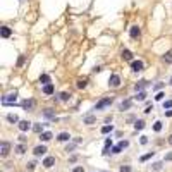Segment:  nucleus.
Returning <instances> with one entry per match:
<instances>
[{
  "label": "nucleus",
  "mask_w": 172,
  "mask_h": 172,
  "mask_svg": "<svg viewBox=\"0 0 172 172\" xmlns=\"http://www.w3.org/2000/svg\"><path fill=\"white\" fill-rule=\"evenodd\" d=\"M83 122H84L86 126H91V124L97 122V117H95V115H90V114H88V115H84V117H83Z\"/></svg>",
  "instance_id": "4468645a"
},
{
  "label": "nucleus",
  "mask_w": 172,
  "mask_h": 172,
  "mask_svg": "<svg viewBox=\"0 0 172 172\" xmlns=\"http://www.w3.org/2000/svg\"><path fill=\"white\" fill-rule=\"evenodd\" d=\"M148 143V138L146 136H141V145H146Z\"/></svg>",
  "instance_id": "a18cd8bd"
},
{
  "label": "nucleus",
  "mask_w": 172,
  "mask_h": 172,
  "mask_svg": "<svg viewBox=\"0 0 172 172\" xmlns=\"http://www.w3.org/2000/svg\"><path fill=\"white\" fill-rule=\"evenodd\" d=\"M119 145L122 146V148H127V146H129V141H127V140H122L121 143H119Z\"/></svg>",
  "instance_id": "4c0bfd02"
},
{
  "label": "nucleus",
  "mask_w": 172,
  "mask_h": 172,
  "mask_svg": "<svg viewBox=\"0 0 172 172\" xmlns=\"http://www.w3.org/2000/svg\"><path fill=\"white\" fill-rule=\"evenodd\" d=\"M17 98V91H12L9 93V95H5V97H2V103L4 105H9V103H14Z\"/></svg>",
  "instance_id": "39448f33"
},
{
  "label": "nucleus",
  "mask_w": 172,
  "mask_h": 172,
  "mask_svg": "<svg viewBox=\"0 0 172 172\" xmlns=\"http://www.w3.org/2000/svg\"><path fill=\"white\" fill-rule=\"evenodd\" d=\"M134 98L138 100V102H143V100L146 98V91H138V95H136Z\"/></svg>",
  "instance_id": "c85d7f7f"
},
{
  "label": "nucleus",
  "mask_w": 172,
  "mask_h": 172,
  "mask_svg": "<svg viewBox=\"0 0 172 172\" xmlns=\"http://www.w3.org/2000/svg\"><path fill=\"white\" fill-rule=\"evenodd\" d=\"M112 103H114V97H105V98H102L100 102H97V105L93 107V110H103V108L110 107Z\"/></svg>",
  "instance_id": "f257e3e1"
},
{
  "label": "nucleus",
  "mask_w": 172,
  "mask_h": 172,
  "mask_svg": "<svg viewBox=\"0 0 172 172\" xmlns=\"http://www.w3.org/2000/svg\"><path fill=\"white\" fill-rule=\"evenodd\" d=\"M148 86V81H145V79H141V81H138L134 84V90L136 91H143V88H146Z\"/></svg>",
  "instance_id": "2eb2a0df"
},
{
  "label": "nucleus",
  "mask_w": 172,
  "mask_h": 172,
  "mask_svg": "<svg viewBox=\"0 0 172 172\" xmlns=\"http://www.w3.org/2000/svg\"><path fill=\"white\" fill-rule=\"evenodd\" d=\"M164 88V83H158V84H155V90H162Z\"/></svg>",
  "instance_id": "49530a36"
},
{
  "label": "nucleus",
  "mask_w": 172,
  "mask_h": 172,
  "mask_svg": "<svg viewBox=\"0 0 172 172\" xmlns=\"http://www.w3.org/2000/svg\"><path fill=\"white\" fill-rule=\"evenodd\" d=\"M153 131H155V133H160L162 131V122L160 121H157V122L153 124Z\"/></svg>",
  "instance_id": "c756f323"
},
{
  "label": "nucleus",
  "mask_w": 172,
  "mask_h": 172,
  "mask_svg": "<svg viewBox=\"0 0 172 172\" xmlns=\"http://www.w3.org/2000/svg\"><path fill=\"white\" fill-rule=\"evenodd\" d=\"M131 107H133V100H124V102L119 105V110H121V112H126V110H129Z\"/></svg>",
  "instance_id": "f8f14e48"
},
{
  "label": "nucleus",
  "mask_w": 172,
  "mask_h": 172,
  "mask_svg": "<svg viewBox=\"0 0 172 172\" xmlns=\"http://www.w3.org/2000/svg\"><path fill=\"white\" fill-rule=\"evenodd\" d=\"M121 150H122V146L117 145V146H114V148H112V153H115V155H117V153H121Z\"/></svg>",
  "instance_id": "f704fd0d"
},
{
  "label": "nucleus",
  "mask_w": 172,
  "mask_h": 172,
  "mask_svg": "<svg viewBox=\"0 0 172 172\" xmlns=\"http://www.w3.org/2000/svg\"><path fill=\"white\" fill-rule=\"evenodd\" d=\"M19 141H21V143H26V136H19Z\"/></svg>",
  "instance_id": "8fccbe9b"
},
{
  "label": "nucleus",
  "mask_w": 172,
  "mask_h": 172,
  "mask_svg": "<svg viewBox=\"0 0 172 172\" xmlns=\"http://www.w3.org/2000/svg\"><path fill=\"white\" fill-rule=\"evenodd\" d=\"M143 69H145V64H143L141 60H133V62H131V71H133V72H141Z\"/></svg>",
  "instance_id": "423d86ee"
},
{
  "label": "nucleus",
  "mask_w": 172,
  "mask_h": 172,
  "mask_svg": "<svg viewBox=\"0 0 172 172\" xmlns=\"http://www.w3.org/2000/svg\"><path fill=\"white\" fill-rule=\"evenodd\" d=\"M52 138H54V134H52L50 131H45V133H41V134H40V140H41V141H50Z\"/></svg>",
  "instance_id": "aec40b11"
},
{
  "label": "nucleus",
  "mask_w": 172,
  "mask_h": 172,
  "mask_svg": "<svg viewBox=\"0 0 172 172\" xmlns=\"http://www.w3.org/2000/svg\"><path fill=\"white\" fill-rule=\"evenodd\" d=\"M151 110H153V105H148V107L145 108V114H150Z\"/></svg>",
  "instance_id": "c03bdc74"
},
{
  "label": "nucleus",
  "mask_w": 172,
  "mask_h": 172,
  "mask_svg": "<svg viewBox=\"0 0 172 172\" xmlns=\"http://www.w3.org/2000/svg\"><path fill=\"white\" fill-rule=\"evenodd\" d=\"M31 124H33V122H29V121H19V124H17V127H19V131H22V133H26V131H29V129L33 127Z\"/></svg>",
  "instance_id": "6e6552de"
},
{
  "label": "nucleus",
  "mask_w": 172,
  "mask_h": 172,
  "mask_svg": "<svg viewBox=\"0 0 172 172\" xmlns=\"http://www.w3.org/2000/svg\"><path fill=\"white\" fill-rule=\"evenodd\" d=\"M0 33H2V38H9L12 35V29L9 26H2V29H0Z\"/></svg>",
  "instance_id": "dca6fc26"
},
{
  "label": "nucleus",
  "mask_w": 172,
  "mask_h": 172,
  "mask_svg": "<svg viewBox=\"0 0 172 172\" xmlns=\"http://www.w3.org/2000/svg\"><path fill=\"white\" fill-rule=\"evenodd\" d=\"M21 105H22V108H24L26 112H33V108H35V100H33V98H26Z\"/></svg>",
  "instance_id": "0eeeda50"
},
{
  "label": "nucleus",
  "mask_w": 172,
  "mask_h": 172,
  "mask_svg": "<svg viewBox=\"0 0 172 172\" xmlns=\"http://www.w3.org/2000/svg\"><path fill=\"white\" fill-rule=\"evenodd\" d=\"M153 155H155V151H150V153H146V155H143V157H141V162H146L148 158H151Z\"/></svg>",
  "instance_id": "2f4dec72"
},
{
  "label": "nucleus",
  "mask_w": 172,
  "mask_h": 172,
  "mask_svg": "<svg viewBox=\"0 0 172 172\" xmlns=\"http://www.w3.org/2000/svg\"><path fill=\"white\" fill-rule=\"evenodd\" d=\"M151 169H153V170H162V162H155V164L151 165Z\"/></svg>",
  "instance_id": "473e14b6"
},
{
  "label": "nucleus",
  "mask_w": 172,
  "mask_h": 172,
  "mask_svg": "<svg viewBox=\"0 0 172 172\" xmlns=\"http://www.w3.org/2000/svg\"><path fill=\"white\" fill-rule=\"evenodd\" d=\"M169 83H170V84H172V78H170V81H169Z\"/></svg>",
  "instance_id": "864d4df0"
},
{
  "label": "nucleus",
  "mask_w": 172,
  "mask_h": 172,
  "mask_svg": "<svg viewBox=\"0 0 172 172\" xmlns=\"http://www.w3.org/2000/svg\"><path fill=\"white\" fill-rule=\"evenodd\" d=\"M121 83H122V81H121V76L119 74H110V78H108V88H114V90H115V88L121 86Z\"/></svg>",
  "instance_id": "f03ea898"
},
{
  "label": "nucleus",
  "mask_w": 172,
  "mask_h": 172,
  "mask_svg": "<svg viewBox=\"0 0 172 172\" xmlns=\"http://www.w3.org/2000/svg\"><path fill=\"white\" fill-rule=\"evenodd\" d=\"M71 97H72V95H71V93H67V91H62V93L59 95V98L62 100V102H69Z\"/></svg>",
  "instance_id": "b1692460"
},
{
  "label": "nucleus",
  "mask_w": 172,
  "mask_h": 172,
  "mask_svg": "<svg viewBox=\"0 0 172 172\" xmlns=\"http://www.w3.org/2000/svg\"><path fill=\"white\" fill-rule=\"evenodd\" d=\"M134 129H136V131L145 129V121H143V119H140V121H134Z\"/></svg>",
  "instance_id": "4be33fe9"
},
{
  "label": "nucleus",
  "mask_w": 172,
  "mask_h": 172,
  "mask_svg": "<svg viewBox=\"0 0 172 172\" xmlns=\"http://www.w3.org/2000/svg\"><path fill=\"white\" fill-rule=\"evenodd\" d=\"M71 140V134L69 133H60L59 136H57V141H60V143H65V141Z\"/></svg>",
  "instance_id": "a211bd4d"
},
{
  "label": "nucleus",
  "mask_w": 172,
  "mask_h": 172,
  "mask_svg": "<svg viewBox=\"0 0 172 172\" xmlns=\"http://www.w3.org/2000/svg\"><path fill=\"white\" fill-rule=\"evenodd\" d=\"M129 36L133 38V40H138V38L141 36V29L138 24H133V26L129 28Z\"/></svg>",
  "instance_id": "20e7f679"
},
{
  "label": "nucleus",
  "mask_w": 172,
  "mask_h": 172,
  "mask_svg": "<svg viewBox=\"0 0 172 172\" xmlns=\"http://www.w3.org/2000/svg\"><path fill=\"white\" fill-rule=\"evenodd\" d=\"M169 145H172V134L169 136Z\"/></svg>",
  "instance_id": "3c124183"
},
{
  "label": "nucleus",
  "mask_w": 172,
  "mask_h": 172,
  "mask_svg": "<svg viewBox=\"0 0 172 172\" xmlns=\"http://www.w3.org/2000/svg\"><path fill=\"white\" fill-rule=\"evenodd\" d=\"M121 57H122V60H126V62H133V52L127 48H124L122 52H121Z\"/></svg>",
  "instance_id": "1a4fd4ad"
},
{
  "label": "nucleus",
  "mask_w": 172,
  "mask_h": 172,
  "mask_svg": "<svg viewBox=\"0 0 172 172\" xmlns=\"http://www.w3.org/2000/svg\"><path fill=\"white\" fill-rule=\"evenodd\" d=\"M112 146V140H105V146H103V155L108 153V148Z\"/></svg>",
  "instance_id": "bb28decb"
},
{
  "label": "nucleus",
  "mask_w": 172,
  "mask_h": 172,
  "mask_svg": "<svg viewBox=\"0 0 172 172\" xmlns=\"http://www.w3.org/2000/svg\"><path fill=\"white\" fill-rule=\"evenodd\" d=\"M74 148H76V143H74V145H67V148H65V151L69 153V151H72V150H74Z\"/></svg>",
  "instance_id": "ea45409f"
},
{
  "label": "nucleus",
  "mask_w": 172,
  "mask_h": 172,
  "mask_svg": "<svg viewBox=\"0 0 172 172\" xmlns=\"http://www.w3.org/2000/svg\"><path fill=\"white\" fill-rule=\"evenodd\" d=\"M164 108H172V100H167V102H164Z\"/></svg>",
  "instance_id": "e433bc0d"
},
{
  "label": "nucleus",
  "mask_w": 172,
  "mask_h": 172,
  "mask_svg": "<svg viewBox=\"0 0 172 172\" xmlns=\"http://www.w3.org/2000/svg\"><path fill=\"white\" fill-rule=\"evenodd\" d=\"M19 2H21V4H22V2H26V0H19Z\"/></svg>",
  "instance_id": "603ef678"
},
{
  "label": "nucleus",
  "mask_w": 172,
  "mask_h": 172,
  "mask_svg": "<svg viewBox=\"0 0 172 172\" xmlns=\"http://www.w3.org/2000/svg\"><path fill=\"white\" fill-rule=\"evenodd\" d=\"M165 117H172V108H169V110L165 112Z\"/></svg>",
  "instance_id": "de8ad7c7"
},
{
  "label": "nucleus",
  "mask_w": 172,
  "mask_h": 172,
  "mask_svg": "<svg viewBox=\"0 0 172 172\" xmlns=\"http://www.w3.org/2000/svg\"><path fill=\"white\" fill-rule=\"evenodd\" d=\"M102 172H108V170H102Z\"/></svg>",
  "instance_id": "5fc2aeb1"
},
{
  "label": "nucleus",
  "mask_w": 172,
  "mask_h": 172,
  "mask_svg": "<svg viewBox=\"0 0 172 172\" xmlns=\"http://www.w3.org/2000/svg\"><path fill=\"white\" fill-rule=\"evenodd\" d=\"M54 164H55V157H47V158L43 160V167H45V169H52Z\"/></svg>",
  "instance_id": "ddd939ff"
},
{
  "label": "nucleus",
  "mask_w": 172,
  "mask_h": 172,
  "mask_svg": "<svg viewBox=\"0 0 172 172\" xmlns=\"http://www.w3.org/2000/svg\"><path fill=\"white\" fill-rule=\"evenodd\" d=\"M162 60H164L165 64H172V48L169 50V52H165V55L162 57Z\"/></svg>",
  "instance_id": "412c9836"
},
{
  "label": "nucleus",
  "mask_w": 172,
  "mask_h": 172,
  "mask_svg": "<svg viewBox=\"0 0 172 172\" xmlns=\"http://www.w3.org/2000/svg\"><path fill=\"white\" fill-rule=\"evenodd\" d=\"M43 115L45 117H48V119H55V114L52 108H43Z\"/></svg>",
  "instance_id": "5701e85b"
},
{
  "label": "nucleus",
  "mask_w": 172,
  "mask_h": 172,
  "mask_svg": "<svg viewBox=\"0 0 172 172\" xmlns=\"http://www.w3.org/2000/svg\"><path fill=\"white\" fill-rule=\"evenodd\" d=\"M35 165H36L35 162H29V164H28V170H29V172H31V170H35Z\"/></svg>",
  "instance_id": "58836bf2"
},
{
  "label": "nucleus",
  "mask_w": 172,
  "mask_h": 172,
  "mask_svg": "<svg viewBox=\"0 0 172 172\" xmlns=\"http://www.w3.org/2000/svg\"><path fill=\"white\" fill-rule=\"evenodd\" d=\"M105 122H112V115H107V117H105Z\"/></svg>",
  "instance_id": "09e8293b"
},
{
  "label": "nucleus",
  "mask_w": 172,
  "mask_h": 172,
  "mask_svg": "<svg viewBox=\"0 0 172 172\" xmlns=\"http://www.w3.org/2000/svg\"><path fill=\"white\" fill-rule=\"evenodd\" d=\"M164 160H165V162H172V151H170V153H167Z\"/></svg>",
  "instance_id": "a19ab883"
},
{
  "label": "nucleus",
  "mask_w": 172,
  "mask_h": 172,
  "mask_svg": "<svg viewBox=\"0 0 172 172\" xmlns=\"http://www.w3.org/2000/svg\"><path fill=\"white\" fill-rule=\"evenodd\" d=\"M16 151L19 153V155H22V153L26 151V145H24V143H21V145H17V146H16Z\"/></svg>",
  "instance_id": "cd10ccee"
},
{
  "label": "nucleus",
  "mask_w": 172,
  "mask_h": 172,
  "mask_svg": "<svg viewBox=\"0 0 172 172\" xmlns=\"http://www.w3.org/2000/svg\"><path fill=\"white\" fill-rule=\"evenodd\" d=\"M76 86H78L79 90H84L86 86H88V78H81V79H78V83H76Z\"/></svg>",
  "instance_id": "f3484780"
},
{
  "label": "nucleus",
  "mask_w": 172,
  "mask_h": 172,
  "mask_svg": "<svg viewBox=\"0 0 172 172\" xmlns=\"http://www.w3.org/2000/svg\"><path fill=\"white\" fill-rule=\"evenodd\" d=\"M164 97H165L164 93H158V95H157V97H155V100H158V102H160V100H164Z\"/></svg>",
  "instance_id": "37998d69"
},
{
  "label": "nucleus",
  "mask_w": 172,
  "mask_h": 172,
  "mask_svg": "<svg viewBox=\"0 0 172 172\" xmlns=\"http://www.w3.org/2000/svg\"><path fill=\"white\" fill-rule=\"evenodd\" d=\"M33 131L38 133V134H41V126H40V124H35V126H33Z\"/></svg>",
  "instance_id": "72a5a7b5"
},
{
  "label": "nucleus",
  "mask_w": 172,
  "mask_h": 172,
  "mask_svg": "<svg viewBox=\"0 0 172 172\" xmlns=\"http://www.w3.org/2000/svg\"><path fill=\"white\" fill-rule=\"evenodd\" d=\"M9 153H11V143L9 141H2L0 143V155L5 158V157H9Z\"/></svg>",
  "instance_id": "7ed1b4c3"
},
{
  "label": "nucleus",
  "mask_w": 172,
  "mask_h": 172,
  "mask_svg": "<svg viewBox=\"0 0 172 172\" xmlns=\"http://www.w3.org/2000/svg\"><path fill=\"white\" fill-rule=\"evenodd\" d=\"M112 131H114V126L112 124H107V126L102 127V134H108V133H112Z\"/></svg>",
  "instance_id": "393cba45"
},
{
  "label": "nucleus",
  "mask_w": 172,
  "mask_h": 172,
  "mask_svg": "<svg viewBox=\"0 0 172 172\" xmlns=\"http://www.w3.org/2000/svg\"><path fill=\"white\" fill-rule=\"evenodd\" d=\"M91 71H93V72H100V71H102V65H95Z\"/></svg>",
  "instance_id": "79ce46f5"
},
{
  "label": "nucleus",
  "mask_w": 172,
  "mask_h": 172,
  "mask_svg": "<svg viewBox=\"0 0 172 172\" xmlns=\"http://www.w3.org/2000/svg\"><path fill=\"white\" fill-rule=\"evenodd\" d=\"M119 172H133V167H131V165H121Z\"/></svg>",
  "instance_id": "7c9ffc66"
},
{
  "label": "nucleus",
  "mask_w": 172,
  "mask_h": 172,
  "mask_svg": "<svg viewBox=\"0 0 172 172\" xmlns=\"http://www.w3.org/2000/svg\"><path fill=\"white\" fill-rule=\"evenodd\" d=\"M33 153H35V157H41V155H45L47 153V146L45 145H38L35 150H33Z\"/></svg>",
  "instance_id": "9b49d317"
},
{
  "label": "nucleus",
  "mask_w": 172,
  "mask_h": 172,
  "mask_svg": "<svg viewBox=\"0 0 172 172\" xmlns=\"http://www.w3.org/2000/svg\"><path fill=\"white\" fill-rule=\"evenodd\" d=\"M38 79H40V83H41V84H48V83H52L50 76L45 74V72H43V74H40V78H38Z\"/></svg>",
  "instance_id": "6ab92c4d"
},
{
  "label": "nucleus",
  "mask_w": 172,
  "mask_h": 172,
  "mask_svg": "<svg viewBox=\"0 0 172 172\" xmlns=\"http://www.w3.org/2000/svg\"><path fill=\"white\" fill-rule=\"evenodd\" d=\"M7 121H9V122H19V117H17L16 114H7Z\"/></svg>",
  "instance_id": "a878e982"
},
{
  "label": "nucleus",
  "mask_w": 172,
  "mask_h": 172,
  "mask_svg": "<svg viewBox=\"0 0 172 172\" xmlns=\"http://www.w3.org/2000/svg\"><path fill=\"white\" fill-rule=\"evenodd\" d=\"M41 91H43V95H54V93H55V86H54V83H48V84H45Z\"/></svg>",
  "instance_id": "9d476101"
},
{
  "label": "nucleus",
  "mask_w": 172,
  "mask_h": 172,
  "mask_svg": "<svg viewBox=\"0 0 172 172\" xmlns=\"http://www.w3.org/2000/svg\"><path fill=\"white\" fill-rule=\"evenodd\" d=\"M72 172H84V167H83V165H78V167H74V169H72Z\"/></svg>",
  "instance_id": "c9c22d12"
}]
</instances>
